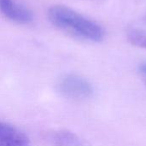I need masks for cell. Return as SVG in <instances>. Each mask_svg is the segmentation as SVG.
<instances>
[{
	"label": "cell",
	"instance_id": "obj_4",
	"mask_svg": "<svg viewBox=\"0 0 146 146\" xmlns=\"http://www.w3.org/2000/svg\"><path fill=\"white\" fill-rule=\"evenodd\" d=\"M27 135L15 127L0 121V146H28Z\"/></svg>",
	"mask_w": 146,
	"mask_h": 146
},
{
	"label": "cell",
	"instance_id": "obj_3",
	"mask_svg": "<svg viewBox=\"0 0 146 146\" xmlns=\"http://www.w3.org/2000/svg\"><path fill=\"white\" fill-rule=\"evenodd\" d=\"M0 12L9 20L19 24H28L33 20V12L15 0H0Z\"/></svg>",
	"mask_w": 146,
	"mask_h": 146
},
{
	"label": "cell",
	"instance_id": "obj_2",
	"mask_svg": "<svg viewBox=\"0 0 146 146\" xmlns=\"http://www.w3.org/2000/svg\"><path fill=\"white\" fill-rule=\"evenodd\" d=\"M58 92L70 99H85L92 94V86L87 80L78 74L64 75L57 83Z\"/></svg>",
	"mask_w": 146,
	"mask_h": 146
},
{
	"label": "cell",
	"instance_id": "obj_1",
	"mask_svg": "<svg viewBox=\"0 0 146 146\" xmlns=\"http://www.w3.org/2000/svg\"><path fill=\"white\" fill-rule=\"evenodd\" d=\"M48 17L55 27L79 39L98 43L105 37L101 25L64 5L50 8Z\"/></svg>",
	"mask_w": 146,
	"mask_h": 146
},
{
	"label": "cell",
	"instance_id": "obj_6",
	"mask_svg": "<svg viewBox=\"0 0 146 146\" xmlns=\"http://www.w3.org/2000/svg\"><path fill=\"white\" fill-rule=\"evenodd\" d=\"M53 140L56 146H88L75 133L68 131H60L56 133Z\"/></svg>",
	"mask_w": 146,
	"mask_h": 146
},
{
	"label": "cell",
	"instance_id": "obj_7",
	"mask_svg": "<svg viewBox=\"0 0 146 146\" xmlns=\"http://www.w3.org/2000/svg\"><path fill=\"white\" fill-rule=\"evenodd\" d=\"M139 74L144 80V82L145 83L146 85V62L145 63H142L139 68Z\"/></svg>",
	"mask_w": 146,
	"mask_h": 146
},
{
	"label": "cell",
	"instance_id": "obj_5",
	"mask_svg": "<svg viewBox=\"0 0 146 146\" xmlns=\"http://www.w3.org/2000/svg\"><path fill=\"white\" fill-rule=\"evenodd\" d=\"M127 38L133 45L146 50V15L129 24Z\"/></svg>",
	"mask_w": 146,
	"mask_h": 146
}]
</instances>
